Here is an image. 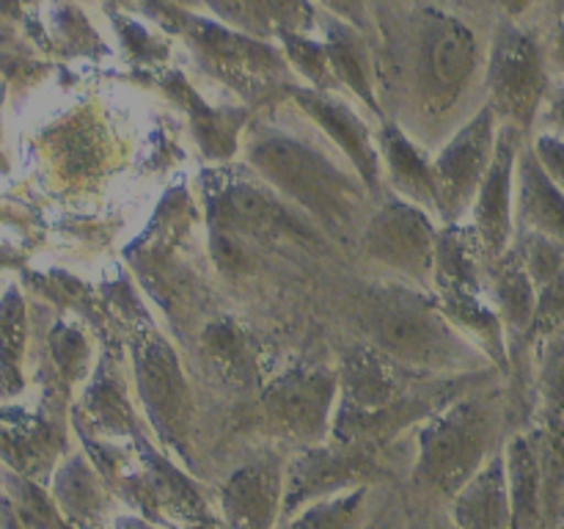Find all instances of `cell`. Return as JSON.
<instances>
[{
  "label": "cell",
  "mask_w": 564,
  "mask_h": 529,
  "mask_svg": "<svg viewBox=\"0 0 564 529\" xmlns=\"http://www.w3.org/2000/svg\"><path fill=\"white\" fill-rule=\"evenodd\" d=\"M516 130H501L496 143V158L490 165L485 185L477 196V231L479 242L490 257H501L507 251L510 237V191L512 169H516Z\"/></svg>",
  "instance_id": "obj_15"
},
{
  "label": "cell",
  "mask_w": 564,
  "mask_h": 529,
  "mask_svg": "<svg viewBox=\"0 0 564 529\" xmlns=\"http://www.w3.org/2000/svg\"><path fill=\"white\" fill-rule=\"evenodd\" d=\"M496 298L505 309V320L510 325L512 336H527L538 320V284L529 276L521 253H510L505 262H499L494 276Z\"/></svg>",
  "instance_id": "obj_24"
},
{
  "label": "cell",
  "mask_w": 564,
  "mask_h": 529,
  "mask_svg": "<svg viewBox=\"0 0 564 529\" xmlns=\"http://www.w3.org/2000/svg\"><path fill=\"white\" fill-rule=\"evenodd\" d=\"M435 279H438L441 295H444L446 314H452L460 325H468L471 331H477L485 339V345L494 350V356H499V320H496V314L479 298V281L477 270H474L471 246L466 242L463 231L449 229L438 237Z\"/></svg>",
  "instance_id": "obj_11"
},
{
  "label": "cell",
  "mask_w": 564,
  "mask_h": 529,
  "mask_svg": "<svg viewBox=\"0 0 564 529\" xmlns=\"http://www.w3.org/2000/svg\"><path fill=\"white\" fill-rule=\"evenodd\" d=\"M375 477H378V461L369 446L345 444V441H339V446H308L286 472L284 516L290 518L292 512L325 496L358 485H372Z\"/></svg>",
  "instance_id": "obj_9"
},
{
  "label": "cell",
  "mask_w": 564,
  "mask_h": 529,
  "mask_svg": "<svg viewBox=\"0 0 564 529\" xmlns=\"http://www.w3.org/2000/svg\"><path fill=\"white\" fill-rule=\"evenodd\" d=\"M292 97L297 99L303 110L339 143L347 158L356 163L367 185H378V154H375L372 138H369L367 125L347 108L339 99L328 97L319 88H292Z\"/></svg>",
  "instance_id": "obj_16"
},
{
  "label": "cell",
  "mask_w": 564,
  "mask_h": 529,
  "mask_svg": "<svg viewBox=\"0 0 564 529\" xmlns=\"http://www.w3.org/2000/svg\"><path fill=\"white\" fill-rule=\"evenodd\" d=\"M540 353V400H543V422L564 424V320L554 331L543 334Z\"/></svg>",
  "instance_id": "obj_26"
},
{
  "label": "cell",
  "mask_w": 564,
  "mask_h": 529,
  "mask_svg": "<svg viewBox=\"0 0 564 529\" xmlns=\"http://www.w3.org/2000/svg\"><path fill=\"white\" fill-rule=\"evenodd\" d=\"M545 121H549L551 136L564 138V86L551 94L549 110H545Z\"/></svg>",
  "instance_id": "obj_32"
},
{
  "label": "cell",
  "mask_w": 564,
  "mask_h": 529,
  "mask_svg": "<svg viewBox=\"0 0 564 529\" xmlns=\"http://www.w3.org/2000/svg\"><path fill=\"white\" fill-rule=\"evenodd\" d=\"M507 474H510L512 529H545L543 472H540L538 439L521 433L507 446Z\"/></svg>",
  "instance_id": "obj_19"
},
{
  "label": "cell",
  "mask_w": 564,
  "mask_h": 529,
  "mask_svg": "<svg viewBox=\"0 0 564 529\" xmlns=\"http://www.w3.org/2000/svg\"><path fill=\"white\" fill-rule=\"evenodd\" d=\"M383 69L416 114L457 108L479 69L477 33L427 0H378Z\"/></svg>",
  "instance_id": "obj_1"
},
{
  "label": "cell",
  "mask_w": 564,
  "mask_h": 529,
  "mask_svg": "<svg viewBox=\"0 0 564 529\" xmlns=\"http://www.w3.org/2000/svg\"><path fill=\"white\" fill-rule=\"evenodd\" d=\"M488 94L507 130L521 136L534 125L549 97V50L538 33L512 20L499 22L490 44Z\"/></svg>",
  "instance_id": "obj_6"
},
{
  "label": "cell",
  "mask_w": 564,
  "mask_h": 529,
  "mask_svg": "<svg viewBox=\"0 0 564 529\" xmlns=\"http://www.w3.org/2000/svg\"><path fill=\"white\" fill-rule=\"evenodd\" d=\"M323 6H328L339 20H345L347 25L358 28L361 33L372 31V11H369V0H319Z\"/></svg>",
  "instance_id": "obj_31"
},
{
  "label": "cell",
  "mask_w": 564,
  "mask_h": 529,
  "mask_svg": "<svg viewBox=\"0 0 564 529\" xmlns=\"http://www.w3.org/2000/svg\"><path fill=\"white\" fill-rule=\"evenodd\" d=\"M336 380L323 369H297L281 375L264 391V419L279 435L301 444H323L330 428Z\"/></svg>",
  "instance_id": "obj_8"
},
{
  "label": "cell",
  "mask_w": 564,
  "mask_h": 529,
  "mask_svg": "<svg viewBox=\"0 0 564 529\" xmlns=\"http://www.w3.org/2000/svg\"><path fill=\"white\" fill-rule=\"evenodd\" d=\"M367 246L375 259L408 279H430L438 264V237L427 215L405 202L386 204L375 215L367 229Z\"/></svg>",
  "instance_id": "obj_10"
},
{
  "label": "cell",
  "mask_w": 564,
  "mask_h": 529,
  "mask_svg": "<svg viewBox=\"0 0 564 529\" xmlns=\"http://www.w3.org/2000/svg\"><path fill=\"white\" fill-rule=\"evenodd\" d=\"M251 163L292 198L336 229L350 226L361 207V191L323 152L290 136H262L251 147Z\"/></svg>",
  "instance_id": "obj_4"
},
{
  "label": "cell",
  "mask_w": 564,
  "mask_h": 529,
  "mask_svg": "<svg viewBox=\"0 0 564 529\" xmlns=\"http://www.w3.org/2000/svg\"><path fill=\"white\" fill-rule=\"evenodd\" d=\"M138 386H141V400L160 439L182 450L191 433V400H187L180 364L174 361L169 347L149 342L138 353Z\"/></svg>",
  "instance_id": "obj_12"
},
{
  "label": "cell",
  "mask_w": 564,
  "mask_h": 529,
  "mask_svg": "<svg viewBox=\"0 0 564 529\" xmlns=\"http://www.w3.org/2000/svg\"><path fill=\"white\" fill-rule=\"evenodd\" d=\"M226 25L253 39H281L286 33H306L314 25V6L308 0H204Z\"/></svg>",
  "instance_id": "obj_17"
},
{
  "label": "cell",
  "mask_w": 564,
  "mask_h": 529,
  "mask_svg": "<svg viewBox=\"0 0 564 529\" xmlns=\"http://www.w3.org/2000/svg\"><path fill=\"white\" fill-rule=\"evenodd\" d=\"M364 529H402V523H400V516H397L394 510H383L378 518H372V521H369Z\"/></svg>",
  "instance_id": "obj_35"
},
{
  "label": "cell",
  "mask_w": 564,
  "mask_h": 529,
  "mask_svg": "<svg viewBox=\"0 0 564 529\" xmlns=\"http://www.w3.org/2000/svg\"><path fill=\"white\" fill-rule=\"evenodd\" d=\"M501 411L494 395H468L435 413L419 433L416 485L433 496H455L488 466L499 439Z\"/></svg>",
  "instance_id": "obj_2"
},
{
  "label": "cell",
  "mask_w": 564,
  "mask_h": 529,
  "mask_svg": "<svg viewBox=\"0 0 564 529\" xmlns=\"http://www.w3.org/2000/svg\"><path fill=\"white\" fill-rule=\"evenodd\" d=\"M518 213L529 231L556 237L564 242V191L549 176L540 158L527 152L518 163Z\"/></svg>",
  "instance_id": "obj_20"
},
{
  "label": "cell",
  "mask_w": 564,
  "mask_h": 529,
  "mask_svg": "<svg viewBox=\"0 0 564 529\" xmlns=\"http://www.w3.org/2000/svg\"><path fill=\"white\" fill-rule=\"evenodd\" d=\"M279 42L284 44V53L286 58L292 61V66H295L314 88H325V83L330 80L328 47L314 42V39H308L306 33H286Z\"/></svg>",
  "instance_id": "obj_28"
},
{
  "label": "cell",
  "mask_w": 564,
  "mask_h": 529,
  "mask_svg": "<svg viewBox=\"0 0 564 529\" xmlns=\"http://www.w3.org/2000/svg\"><path fill=\"white\" fill-rule=\"evenodd\" d=\"M490 3H494L496 9H499L501 14H505V20H512V17L527 14V11L532 9V6L538 3V0H490Z\"/></svg>",
  "instance_id": "obj_34"
},
{
  "label": "cell",
  "mask_w": 564,
  "mask_h": 529,
  "mask_svg": "<svg viewBox=\"0 0 564 529\" xmlns=\"http://www.w3.org/2000/svg\"><path fill=\"white\" fill-rule=\"evenodd\" d=\"M220 207H224V215L235 229L246 231L262 242L268 240L301 248H314L319 242L312 226L303 224L295 213H290L273 196L262 193L259 187L246 185V182L226 187L224 196H220Z\"/></svg>",
  "instance_id": "obj_14"
},
{
  "label": "cell",
  "mask_w": 564,
  "mask_h": 529,
  "mask_svg": "<svg viewBox=\"0 0 564 529\" xmlns=\"http://www.w3.org/2000/svg\"><path fill=\"white\" fill-rule=\"evenodd\" d=\"M55 499L64 516L80 523H94L105 510L102 488L83 461H72L61 468L55 477Z\"/></svg>",
  "instance_id": "obj_25"
},
{
  "label": "cell",
  "mask_w": 564,
  "mask_h": 529,
  "mask_svg": "<svg viewBox=\"0 0 564 529\" xmlns=\"http://www.w3.org/2000/svg\"><path fill=\"white\" fill-rule=\"evenodd\" d=\"M284 499L286 468L275 461L237 468L220 490V507L231 529H275L284 516Z\"/></svg>",
  "instance_id": "obj_13"
},
{
  "label": "cell",
  "mask_w": 564,
  "mask_h": 529,
  "mask_svg": "<svg viewBox=\"0 0 564 529\" xmlns=\"http://www.w3.org/2000/svg\"><path fill=\"white\" fill-rule=\"evenodd\" d=\"M496 114L490 105L471 116L466 127L455 132L435 163V182H438V209L449 220H455L474 198L479 196L496 158Z\"/></svg>",
  "instance_id": "obj_7"
},
{
  "label": "cell",
  "mask_w": 564,
  "mask_h": 529,
  "mask_svg": "<svg viewBox=\"0 0 564 529\" xmlns=\"http://www.w3.org/2000/svg\"><path fill=\"white\" fill-rule=\"evenodd\" d=\"M158 6L165 17L174 20V28L191 44L193 53L202 58V64L215 77L229 83L235 91L246 94V97H262L286 83V64L262 39H253L237 28L207 20V17L191 14L165 0H158Z\"/></svg>",
  "instance_id": "obj_5"
},
{
  "label": "cell",
  "mask_w": 564,
  "mask_h": 529,
  "mask_svg": "<svg viewBox=\"0 0 564 529\" xmlns=\"http://www.w3.org/2000/svg\"><path fill=\"white\" fill-rule=\"evenodd\" d=\"M372 521V485L325 496L292 512L284 529H364Z\"/></svg>",
  "instance_id": "obj_22"
},
{
  "label": "cell",
  "mask_w": 564,
  "mask_h": 529,
  "mask_svg": "<svg viewBox=\"0 0 564 529\" xmlns=\"http://www.w3.org/2000/svg\"><path fill=\"white\" fill-rule=\"evenodd\" d=\"M325 47H328L330 72L347 88H352L358 94V99H364L369 108L378 110L380 102L378 94H375V75H378V69L372 66L367 33L347 25L345 20H334L328 25V42H325Z\"/></svg>",
  "instance_id": "obj_21"
},
{
  "label": "cell",
  "mask_w": 564,
  "mask_h": 529,
  "mask_svg": "<svg viewBox=\"0 0 564 529\" xmlns=\"http://www.w3.org/2000/svg\"><path fill=\"white\" fill-rule=\"evenodd\" d=\"M534 154L540 158L543 169L549 171L551 180L564 191V138L543 132V136L534 141Z\"/></svg>",
  "instance_id": "obj_30"
},
{
  "label": "cell",
  "mask_w": 564,
  "mask_h": 529,
  "mask_svg": "<svg viewBox=\"0 0 564 529\" xmlns=\"http://www.w3.org/2000/svg\"><path fill=\"white\" fill-rule=\"evenodd\" d=\"M383 154L389 160L394 185L405 196L419 202L422 207L435 204L438 207V182H435V169L419 154V149L408 141L400 127H386L383 130Z\"/></svg>",
  "instance_id": "obj_23"
},
{
  "label": "cell",
  "mask_w": 564,
  "mask_h": 529,
  "mask_svg": "<svg viewBox=\"0 0 564 529\" xmlns=\"http://www.w3.org/2000/svg\"><path fill=\"white\" fill-rule=\"evenodd\" d=\"M408 529H413V527H408Z\"/></svg>",
  "instance_id": "obj_36"
},
{
  "label": "cell",
  "mask_w": 564,
  "mask_h": 529,
  "mask_svg": "<svg viewBox=\"0 0 564 529\" xmlns=\"http://www.w3.org/2000/svg\"><path fill=\"white\" fill-rule=\"evenodd\" d=\"M204 350H207L209 361L224 373L226 380H242L253 378V356L246 345V336L231 325H215L204 336Z\"/></svg>",
  "instance_id": "obj_27"
},
{
  "label": "cell",
  "mask_w": 564,
  "mask_h": 529,
  "mask_svg": "<svg viewBox=\"0 0 564 529\" xmlns=\"http://www.w3.org/2000/svg\"><path fill=\"white\" fill-rule=\"evenodd\" d=\"M17 518L31 529H69V523L61 518V507H55L42 488L33 483L22 479L20 474V488H17Z\"/></svg>",
  "instance_id": "obj_29"
},
{
  "label": "cell",
  "mask_w": 564,
  "mask_h": 529,
  "mask_svg": "<svg viewBox=\"0 0 564 529\" xmlns=\"http://www.w3.org/2000/svg\"><path fill=\"white\" fill-rule=\"evenodd\" d=\"M457 529H512L507 455L496 452L488 466L455 496Z\"/></svg>",
  "instance_id": "obj_18"
},
{
  "label": "cell",
  "mask_w": 564,
  "mask_h": 529,
  "mask_svg": "<svg viewBox=\"0 0 564 529\" xmlns=\"http://www.w3.org/2000/svg\"><path fill=\"white\" fill-rule=\"evenodd\" d=\"M545 50H549V64L564 77V14L556 20L554 31H551V39H549V47Z\"/></svg>",
  "instance_id": "obj_33"
},
{
  "label": "cell",
  "mask_w": 564,
  "mask_h": 529,
  "mask_svg": "<svg viewBox=\"0 0 564 529\" xmlns=\"http://www.w3.org/2000/svg\"><path fill=\"white\" fill-rule=\"evenodd\" d=\"M367 325L378 350L402 367L449 369L468 361V347L427 298L402 287L378 290L367 303Z\"/></svg>",
  "instance_id": "obj_3"
}]
</instances>
